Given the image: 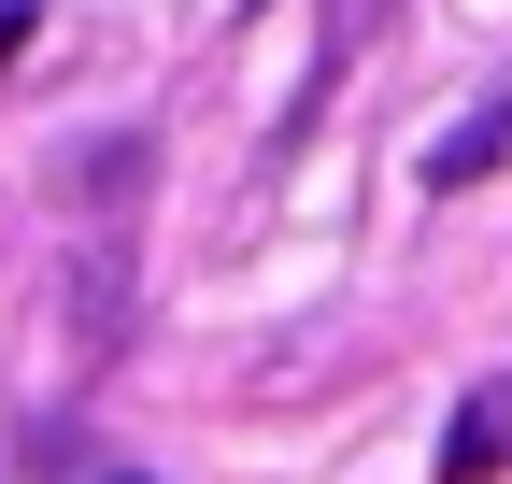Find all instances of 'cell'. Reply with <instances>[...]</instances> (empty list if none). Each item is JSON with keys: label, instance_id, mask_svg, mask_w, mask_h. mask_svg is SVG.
Wrapping results in <instances>:
<instances>
[{"label": "cell", "instance_id": "6da1fadb", "mask_svg": "<svg viewBox=\"0 0 512 484\" xmlns=\"http://www.w3.org/2000/svg\"><path fill=\"white\" fill-rule=\"evenodd\" d=\"M498 470H512V371L470 385V413L441 428V484H498Z\"/></svg>", "mask_w": 512, "mask_h": 484}, {"label": "cell", "instance_id": "3957f363", "mask_svg": "<svg viewBox=\"0 0 512 484\" xmlns=\"http://www.w3.org/2000/svg\"><path fill=\"white\" fill-rule=\"evenodd\" d=\"M15 43H29V0H0V57H15Z\"/></svg>", "mask_w": 512, "mask_h": 484}, {"label": "cell", "instance_id": "7a4b0ae2", "mask_svg": "<svg viewBox=\"0 0 512 484\" xmlns=\"http://www.w3.org/2000/svg\"><path fill=\"white\" fill-rule=\"evenodd\" d=\"M498 157H512V72L484 86V114H470V129H441V143H427V186H484Z\"/></svg>", "mask_w": 512, "mask_h": 484}]
</instances>
